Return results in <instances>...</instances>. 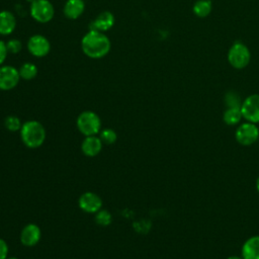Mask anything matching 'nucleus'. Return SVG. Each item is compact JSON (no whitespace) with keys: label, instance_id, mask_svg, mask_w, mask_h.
<instances>
[{"label":"nucleus","instance_id":"nucleus-30","mask_svg":"<svg viewBox=\"0 0 259 259\" xmlns=\"http://www.w3.org/2000/svg\"><path fill=\"white\" fill-rule=\"evenodd\" d=\"M27 1H29V2H32V1H34V0H27Z\"/></svg>","mask_w":259,"mask_h":259},{"label":"nucleus","instance_id":"nucleus-10","mask_svg":"<svg viewBox=\"0 0 259 259\" xmlns=\"http://www.w3.org/2000/svg\"><path fill=\"white\" fill-rule=\"evenodd\" d=\"M80 208L88 213H96L102 206V200L99 195L94 192H84L78 200Z\"/></svg>","mask_w":259,"mask_h":259},{"label":"nucleus","instance_id":"nucleus-20","mask_svg":"<svg viewBox=\"0 0 259 259\" xmlns=\"http://www.w3.org/2000/svg\"><path fill=\"white\" fill-rule=\"evenodd\" d=\"M99 138L103 144L111 145L116 142L117 135L112 128H103L99 132Z\"/></svg>","mask_w":259,"mask_h":259},{"label":"nucleus","instance_id":"nucleus-22","mask_svg":"<svg viewBox=\"0 0 259 259\" xmlns=\"http://www.w3.org/2000/svg\"><path fill=\"white\" fill-rule=\"evenodd\" d=\"M111 221H112V217L110 212L106 209H99L95 214V222L99 226L106 227L111 224Z\"/></svg>","mask_w":259,"mask_h":259},{"label":"nucleus","instance_id":"nucleus-23","mask_svg":"<svg viewBox=\"0 0 259 259\" xmlns=\"http://www.w3.org/2000/svg\"><path fill=\"white\" fill-rule=\"evenodd\" d=\"M225 102L228 107H241V98L238 93L234 91H229L225 96Z\"/></svg>","mask_w":259,"mask_h":259},{"label":"nucleus","instance_id":"nucleus-13","mask_svg":"<svg viewBox=\"0 0 259 259\" xmlns=\"http://www.w3.org/2000/svg\"><path fill=\"white\" fill-rule=\"evenodd\" d=\"M102 141L99 137L95 136H88L82 142L81 150L84 155L88 157H95L97 156L102 150Z\"/></svg>","mask_w":259,"mask_h":259},{"label":"nucleus","instance_id":"nucleus-7","mask_svg":"<svg viewBox=\"0 0 259 259\" xmlns=\"http://www.w3.org/2000/svg\"><path fill=\"white\" fill-rule=\"evenodd\" d=\"M241 112L247 121L259 123V94L246 97L241 104Z\"/></svg>","mask_w":259,"mask_h":259},{"label":"nucleus","instance_id":"nucleus-12","mask_svg":"<svg viewBox=\"0 0 259 259\" xmlns=\"http://www.w3.org/2000/svg\"><path fill=\"white\" fill-rule=\"evenodd\" d=\"M115 23V17L110 11H102L90 23V29L105 32L109 30Z\"/></svg>","mask_w":259,"mask_h":259},{"label":"nucleus","instance_id":"nucleus-2","mask_svg":"<svg viewBox=\"0 0 259 259\" xmlns=\"http://www.w3.org/2000/svg\"><path fill=\"white\" fill-rule=\"evenodd\" d=\"M20 137L23 144L31 149L40 147L46 140L45 126L37 120H28L22 123Z\"/></svg>","mask_w":259,"mask_h":259},{"label":"nucleus","instance_id":"nucleus-1","mask_svg":"<svg viewBox=\"0 0 259 259\" xmlns=\"http://www.w3.org/2000/svg\"><path fill=\"white\" fill-rule=\"evenodd\" d=\"M81 49L88 58L101 59L109 53L111 42L104 32L89 29L81 39Z\"/></svg>","mask_w":259,"mask_h":259},{"label":"nucleus","instance_id":"nucleus-21","mask_svg":"<svg viewBox=\"0 0 259 259\" xmlns=\"http://www.w3.org/2000/svg\"><path fill=\"white\" fill-rule=\"evenodd\" d=\"M4 125L10 132H17L20 131L22 122L16 115H8L4 119Z\"/></svg>","mask_w":259,"mask_h":259},{"label":"nucleus","instance_id":"nucleus-6","mask_svg":"<svg viewBox=\"0 0 259 259\" xmlns=\"http://www.w3.org/2000/svg\"><path fill=\"white\" fill-rule=\"evenodd\" d=\"M235 138L236 141L242 146L253 145L259 139V127L253 122H243L237 127Z\"/></svg>","mask_w":259,"mask_h":259},{"label":"nucleus","instance_id":"nucleus-17","mask_svg":"<svg viewBox=\"0 0 259 259\" xmlns=\"http://www.w3.org/2000/svg\"><path fill=\"white\" fill-rule=\"evenodd\" d=\"M242 118L241 107H228L223 114V120L228 125H236Z\"/></svg>","mask_w":259,"mask_h":259},{"label":"nucleus","instance_id":"nucleus-19","mask_svg":"<svg viewBox=\"0 0 259 259\" xmlns=\"http://www.w3.org/2000/svg\"><path fill=\"white\" fill-rule=\"evenodd\" d=\"M211 11V2L209 0H198L193 5V12L198 17H206Z\"/></svg>","mask_w":259,"mask_h":259},{"label":"nucleus","instance_id":"nucleus-15","mask_svg":"<svg viewBox=\"0 0 259 259\" xmlns=\"http://www.w3.org/2000/svg\"><path fill=\"white\" fill-rule=\"evenodd\" d=\"M85 10V3L83 0H67L63 12L66 18L74 20L79 18Z\"/></svg>","mask_w":259,"mask_h":259},{"label":"nucleus","instance_id":"nucleus-28","mask_svg":"<svg viewBox=\"0 0 259 259\" xmlns=\"http://www.w3.org/2000/svg\"><path fill=\"white\" fill-rule=\"evenodd\" d=\"M256 189H257V191L259 192V176H258L257 179H256Z\"/></svg>","mask_w":259,"mask_h":259},{"label":"nucleus","instance_id":"nucleus-29","mask_svg":"<svg viewBox=\"0 0 259 259\" xmlns=\"http://www.w3.org/2000/svg\"><path fill=\"white\" fill-rule=\"evenodd\" d=\"M6 259H18V258H17V257H13V256H12V257H7Z\"/></svg>","mask_w":259,"mask_h":259},{"label":"nucleus","instance_id":"nucleus-18","mask_svg":"<svg viewBox=\"0 0 259 259\" xmlns=\"http://www.w3.org/2000/svg\"><path fill=\"white\" fill-rule=\"evenodd\" d=\"M18 72L21 79L26 81L32 80L37 75V67L31 62H25L20 66Z\"/></svg>","mask_w":259,"mask_h":259},{"label":"nucleus","instance_id":"nucleus-9","mask_svg":"<svg viewBox=\"0 0 259 259\" xmlns=\"http://www.w3.org/2000/svg\"><path fill=\"white\" fill-rule=\"evenodd\" d=\"M27 50L32 56L42 58L50 53L51 42L45 35L33 34L27 40Z\"/></svg>","mask_w":259,"mask_h":259},{"label":"nucleus","instance_id":"nucleus-4","mask_svg":"<svg viewBox=\"0 0 259 259\" xmlns=\"http://www.w3.org/2000/svg\"><path fill=\"white\" fill-rule=\"evenodd\" d=\"M251 59L249 49L241 41H236L232 45L228 52V61L235 69L245 68Z\"/></svg>","mask_w":259,"mask_h":259},{"label":"nucleus","instance_id":"nucleus-26","mask_svg":"<svg viewBox=\"0 0 259 259\" xmlns=\"http://www.w3.org/2000/svg\"><path fill=\"white\" fill-rule=\"evenodd\" d=\"M8 245L0 238V259H6L8 257Z\"/></svg>","mask_w":259,"mask_h":259},{"label":"nucleus","instance_id":"nucleus-11","mask_svg":"<svg viewBox=\"0 0 259 259\" xmlns=\"http://www.w3.org/2000/svg\"><path fill=\"white\" fill-rule=\"evenodd\" d=\"M41 237L40 229L35 224H27L20 233V242L26 247L36 245Z\"/></svg>","mask_w":259,"mask_h":259},{"label":"nucleus","instance_id":"nucleus-27","mask_svg":"<svg viewBox=\"0 0 259 259\" xmlns=\"http://www.w3.org/2000/svg\"><path fill=\"white\" fill-rule=\"evenodd\" d=\"M227 259H243V257L242 256H235V255H233V256L228 257Z\"/></svg>","mask_w":259,"mask_h":259},{"label":"nucleus","instance_id":"nucleus-3","mask_svg":"<svg viewBox=\"0 0 259 259\" xmlns=\"http://www.w3.org/2000/svg\"><path fill=\"white\" fill-rule=\"evenodd\" d=\"M77 127L79 132L85 137L95 136L100 132L101 120L97 113L91 110L81 112L77 117Z\"/></svg>","mask_w":259,"mask_h":259},{"label":"nucleus","instance_id":"nucleus-5","mask_svg":"<svg viewBox=\"0 0 259 259\" xmlns=\"http://www.w3.org/2000/svg\"><path fill=\"white\" fill-rule=\"evenodd\" d=\"M29 12L35 21L47 23L53 19L55 8L50 0H34L30 4Z\"/></svg>","mask_w":259,"mask_h":259},{"label":"nucleus","instance_id":"nucleus-14","mask_svg":"<svg viewBox=\"0 0 259 259\" xmlns=\"http://www.w3.org/2000/svg\"><path fill=\"white\" fill-rule=\"evenodd\" d=\"M243 259H259V235L248 238L241 249Z\"/></svg>","mask_w":259,"mask_h":259},{"label":"nucleus","instance_id":"nucleus-16","mask_svg":"<svg viewBox=\"0 0 259 259\" xmlns=\"http://www.w3.org/2000/svg\"><path fill=\"white\" fill-rule=\"evenodd\" d=\"M16 27V19L12 12L8 10L0 11V34L9 35Z\"/></svg>","mask_w":259,"mask_h":259},{"label":"nucleus","instance_id":"nucleus-24","mask_svg":"<svg viewBox=\"0 0 259 259\" xmlns=\"http://www.w3.org/2000/svg\"><path fill=\"white\" fill-rule=\"evenodd\" d=\"M21 42L19 39L17 38H11L9 39L7 42H6V48H7V51L8 53L10 54H17L21 51Z\"/></svg>","mask_w":259,"mask_h":259},{"label":"nucleus","instance_id":"nucleus-25","mask_svg":"<svg viewBox=\"0 0 259 259\" xmlns=\"http://www.w3.org/2000/svg\"><path fill=\"white\" fill-rule=\"evenodd\" d=\"M8 55V51L6 48V42L0 39V66L3 65L4 61L6 60V57Z\"/></svg>","mask_w":259,"mask_h":259},{"label":"nucleus","instance_id":"nucleus-8","mask_svg":"<svg viewBox=\"0 0 259 259\" xmlns=\"http://www.w3.org/2000/svg\"><path fill=\"white\" fill-rule=\"evenodd\" d=\"M18 69L9 65L0 66V90L8 91L17 86L20 81Z\"/></svg>","mask_w":259,"mask_h":259}]
</instances>
